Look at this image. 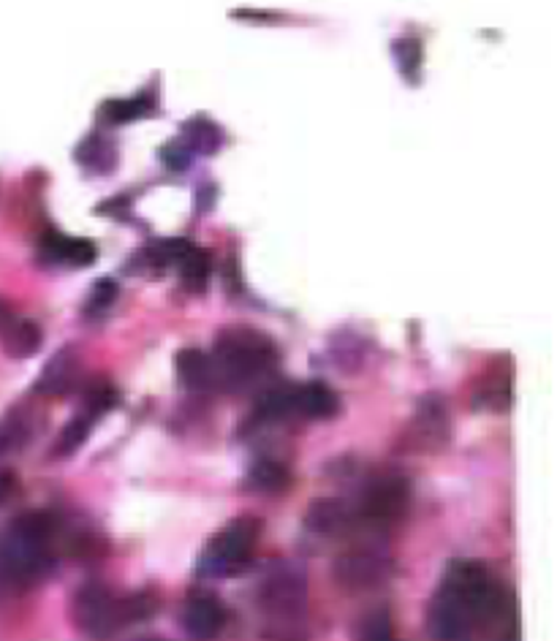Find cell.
Here are the masks:
<instances>
[{"instance_id": "6da1fadb", "label": "cell", "mask_w": 557, "mask_h": 641, "mask_svg": "<svg viewBox=\"0 0 557 641\" xmlns=\"http://www.w3.org/2000/svg\"><path fill=\"white\" fill-rule=\"evenodd\" d=\"M498 592L479 560H451L432 607V631L440 639H457L468 625L493 614Z\"/></svg>"}, {"instance_id": "7a4b0ae2", "label": "cell", "mask_w": 557, "mask_h": 641, "mask_svg": "<svg viewBox=\"0 0 557 641\" xmlns=\"http://www.w3.org/2000/svg\"><path fill=\"white\" fill-rule=\"evenodd\" d=\"M275 362V343L265 332L250 327L223 329L212 345V383L223 387H242L261 375Z\"/></svg>"}, {"instance_id": "3957f363", "label": "cell", "mask_w": 557, "mask_h": 641, "mask_svg": "<svg viewBox=\"0 0 557 641\" xmlns=\"http://www.w3.org/2000/svg\"><path fill=\"white\" fill-rule=\"evenodd\" d=\"M54 535V519L47 511H30L11 524L9 541H6V563L17 577L33 579L52 565L49 543Z\"/></svg>"}, {"instance_id": "277c9868", "label": "cell", "mask_w": 557, "mask_h": 641, "mask_svg": "<svg viewBox=\"0 0 557 641\" xmlns=\"http://www.w3.org/2000/svg\"><path fill=\"white\" fill-rule=\"evenodd\" d=\"M256 539H259V522L250 517H240L226 524L223 530L207 543L201 552L196 573L205 579H229L240 577L253 558Z\"/></svg>"}, {"instance_id": "5b68a950", "label": "cell", "mask_w": 557, "mask_h": 641, "mask_svg": "<svg viewBox=\"0 0 557 641\" xmlns=\"http://www.w3.org/2000/svg\"><path fill=\"white\" fill-rule=\"evenodd\" d=\"M71 614L73 622L82 628L90 637H109L118 628L128 625L126 620V607H122L120 598H115L103 584H82L73 592L71 601Z\"/></svg>"}, {"instance_id": "8992f818", "label": "cell", "mask_w": 557, "mask_h": 641, "mask_svg": "<svg viewBox=\"0 0 557 641\" xmlns=\"http://www.w3.org/2000/svg\"><path fill=\"white\" fill-rule=\"evenodd\" d=\"M408 500H411V487L402 475H381L370 481L359 503V514L370 524H389L406 514Z\"/></svg>"}, {"instance_id": "52a82bcc", "label": "cell", "mask_w": 557, "mask_h": 641, "mask_svg": "<svg viewBox=\"0 0 557 641\" xmlns=\"http://www.w3.org/2000/svg\"><path fill=\"white\" fill-rule=\"evenodd\" d=\"M265 603L269 612H299L305 603V573L299 565L280 563L265 582Z\"/></svg>"}, {"instance_id": "ba28073f", "label": "cell", "mask_w": 557, "mask_h": 641, "mask_svg": "<svg viewBox=\"0 0 557 641\" xmlns=\"http://www.w3.org/2000/svg\"><path fill=\"white\" fill-rule=\"evenodd\" d=\"M389 563L381 558V554L370 552V549H351V552L340 554L335 560V579L342 584V588H372V584L381 582L387 577Z\"/></svg>"}, {"instance_id": "9c48e42d", "label": "cell", "mask_w": 557, "mask_h": 641, "mask_svg": "<svg viewBox=\"0 0 557 641\" xmlns=\"http://www.w3.org/2000/svg\"><path fill=\"white\" fill-rule=\"evenodd\" d=\"M411 430L416 445L425 451L440 449V445L449 441V419H446L444 402H440L436 394H430L425 402H421L419 411H416L414 417Z\"/></svg>"}, {"instance_id": "30bf717a", "label": "cell", "mask_w": 557, "mask_h": 641, "mask_svg": "<svg viewBox=\"0 0 557 641\" xmlns=\"http://www.w3.org/2000/svg\"><path fill=\"white\" fill-rule=\"evenodd\" d=\"M182 625L193 639H212L223 631L226 609L218 598L196 595L182 609Z\"/></svg>"}, {"instance_id": "8fae6325", "label": "cell", "mask_w": 557, "mask_h": 641, "mask_svg": "<svg viewBox=\"0 0 557 641\" xmlns=\"http://www.w3.org/2000/svg\"><path fill=\"white\" fill-rule=\"evenodd\" d=\"M41 343H44V334H41V327L36 321L9 316V319L0 323V345H3V351L11 359L33 357Z\"/></svg>"}, {"instance_id": "7c38bea8", "label": "cell", "mask_w": 557, "mask_h": 641, "mask_svg": "<svg viewBox=\"0 0 557 641\" xmlns=\"http://www.w3.org/2000/svg\"><path fill=\"white\" fill-rule=\"evenodd\" d=\"M340 402L338 394L321 381L299 383L297 392H294V413L308 419H332L338 413Z\"/></svg>"}, {"instance_id": "4fadbf2b", "label": "cell", "mask_w": 557, "mask_h": 641, "mask_svg": "<svg viewBox=\"0 0 557 641\" xmlns=\"http://www.w3.org/2000/svg\"><path fill=\"white\" fill-rule=\"evenodd\" d=\"M41 250L47 259L60 261V264L71 267H90L96 261V246L90 240H77V237H66L60 231H47L41 240Z\"/></svg>"}, {"instance_id": "5bb4252c", "label": "cell", "mask_w": 557, "mask_h": 641, "mask_svg": "<svg viewBox=\"0 0 557 641\" xmlns=\"http://www.w3.org/2000/svg\"><path fill=\"white\" fill-rule=\"evenodd\" d=\"M351 519H354L351 509H348L342 500L321 498L310 503L308 514H305V524L318 535H335L342 533L346 528H351Z\"/></svg>"}, {"instance_id": "9a60e30c", "label": "cell", "mask_w": 557, "mask_h": 641, "mask_svg": "<svg viewBox=\"0 0 557 641\" xmlns=\"http://www.w3.org/2000/svg\"><path fill=\"white\" fill-rule=\"evenodd\" d=\"M175 370H177V378H180V383L186 389H193V392H199V389L212 387L210 357H207L205 351H199V348H182V351L177 353V359H175Z\"/></svg>"}, {"instance_id": "2e32d148", "label": "cell", "mask_w": 557, "mask_h": 641, "mask_svg": "<svg viewBox=\"0 0 557 641\" xmlns=\"http://www.w3.org/2000/svg\"><path fill=\"white\" fill-rule=\"evenodd\" d=\"M245 484H248L253 492L275 494V492H284L286 487L291 484V473L286 470L284 462L269 460V457H261V460H256L253 465L248 468Z\"/></svg>"}, {"instance_id": "e0dca14e", "label": "cell", "mask_w": 557, "mask_h": 641, "mask_svg": "<svg viewBox=\"0 0 557 641\" xmlns=\"http://www.w3.org/2000/svg\"><path fill=\"white\" fill-rule=\"evenodd\" d=\"M175 267L177 272H180V283L186 286V291L201 294V291L207 289V280H210V256H207L205 250L188 242Z\"/></svg>"}, {"instance_id": "ac0fdd59", "label": "cell", "mask_w": 557, "mask_h": 641, "mask_svg": "<svg viewBox=\"0 0 557 641\" xmlns=\"http://www.w3.org/2000/svg\"><path fill=\"white\" fill-rule=\"evenodd\" d=\"M152 103H156V99L145 93L137 96V99H126V101L115 99V101L103 103L101 114L107 123H131V120L145 118V114L152 109Z\"/></svg>"}, {"instance_id": "d6986e66", "label": "cell", "mask_w": 557, "mask_h": 641, "mask_svg": "<svg viewBox=\"0 0 557 641\" xmlns=\"http://www.w3.org/2000/svg\"><path fill=\"white\" fill-rule=\"evenodd\" d=\"M182 133H186V148L196 152H216L220 148V139H223L218 126L205 118H196L182 126Z\"/></svg>"}, {"instance_id": "ffe728a7", "label": "cell", "mask_w": 557, "mask_h": 641, "mask_svg": "<svg viewBox=\"0 0 557 641\" xmlns=\"http://www.w3.org/2000/svg\"><path fill=\"white\" fill-rule=\"evenodd\" d=\"M391 54H395L400 74L416 82V77H419V69H421V41L414 39V36L395 39L391 41Z\"/></svg>"}, {"instance_id": "44dd1931", "label": "cell", "mask_w": 557, "mask_h": 641, "mask_svg": "<svg viewBox=\"0 0 557 641\" xmlns=\"http://www.w3.org/2000/svg\"><path fill=\"white\" fill-rule=\"evenodd\" d=\"M90 430H93V419L84 417V413H77V417L63 427V432H60L58 445H54V454L69 457L77 449H82L84 441H88Z\"/></svg>"}, {"instance_id": "7402d4cb", "label": "cell", "mask_w": 557, "mask_h": 641, "mask_svg": "<svg viewBox=\"0 0 557 641\" xmlns=\"http://www.w3.org/2000/svg\"><path fill=\"white\" fill-rule=\"evenodd\" d=\"M69 381H71L69 357H66V353H60V357H54L52 362H49V368L44 370V378H41L39 389L41 392H63L66 383Z\"/></svg>"}, {"instance_id": "603a6c76", "label": "cell", "mask_w": 557, "mask_h": 641, "mask_svg": "<svg viewBox=\"0 0 557 641\" xmlns=\"http://www.w3.org/2000/svg\"><path fill=\"white\" fill-rule=\"evenodd\" d=\"M115 402H118V392H115L112 387H107V383H98V387L84 394V417L96 421L98 417H103Z\"/></svg>"}, {"instance_id": "cb8c5ba5", "label": "cell", "mask_w": 557, "mask_h": 641, "mask_svg": "<svg viewBox=\"0 0 557 641\" xmlns=\"http://www.w3.org/2000/svg\"><path fill=\"white\" fill-rule=\"evenodd\" d=\"M115 297H118V283L109 278L98 280L93 286V291H90V299H88V313H103V310L109 308V304L115 302Z\"/></svg>"}, {"instance_id": "d4e9b609", "label": "cell", "mask_w": 557, "mask_h": 641, "mask_svg": "<svg viewBox=\"0 0 557 641\" xmlns=\"http://www.w3.org/2000/svg\"><path fill=\"white\" fill-rule=\"evenodd\" d=\"M365 641H395V631H391V620L387 609H378L367 617L365 622Z\"/></svg>"}, {"instance_id": "484cf974", "label": "cell", "mask_w": 557, "mask_h": 641, "mask_svg": "<svg viewBox=\"0 0 557 641\" xmlns=\"http://www.w3.org/2000/svg\"><path fill=\"white\" fill-rule=\"evenodd\" d=\"M161 156H163V163H167L169 169H175V172H182V169H188V163H191V150L180 142L163 148Z\"/></svg>"}, {"instance_id": "4316f807", "label": "cell", "mask_w": 557, "mask_h": 641, "mask_svg": "<svg viewBox=\"0 0 557 641\" xmlns=\"http://www.w3.org/2000/svg\"><path fill=\"white\" fill-rule=\"evenodd\" d=\"M14 487H17L14 473H11V470H0V503H6V500L11 498Z\"/></svg>"}, {"instance_id": "83f0119b", "label": "cell", "mask_w": 557, "mask_h": 641, "mask_svg": "<svg viewBox=\"0 0 557 641\" xmlns=\"http://www.w3.org/2000/svg\"><path fill=\"white\" fill-rule=\"evenodd\" d=\"M9 316H11V313H9V310H6V304L0 302V323H3L6 319H9Z\"/></svg>"}]
</instances>
